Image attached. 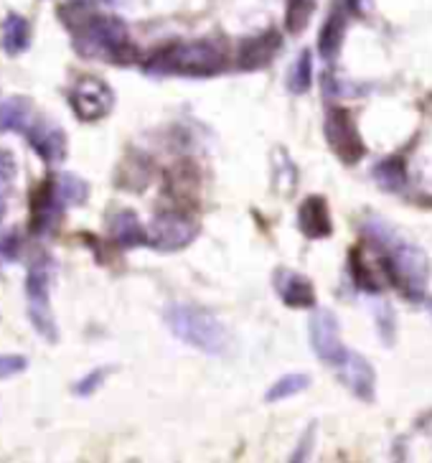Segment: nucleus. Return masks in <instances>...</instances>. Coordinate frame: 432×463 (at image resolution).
<instances>
[{
	"instance_id": "nucleus-22",
	"label": "nucleus",
	"mask_w": 432,
	"mask_h": 463,
	"mask_svg": "<svg viewBox=\"0 0 432 463\" xmlns=\"http://www.w3.org/2000/svg\"><path fill=\"white\" fill-rule=\"evenodd\" d=\"M343 33H346V21L343 15L333 14L325 21L324 33H321V54L325 59H333L341 52V43H343Z\"/></svg>"
},
{
	"instance_id": "nucleus-28",
	"label": "nucleus",
	"mask_w": 432,
	"mask_h": 463,
	"mask_svg": "<svg viewBox=\"0 0 432 463\" xmlns=\"http://www.w3.org/2000/svg\"><path fill=\"white\" fill-rule=\"evenodd\" d=\"M21 250H23L21 232L8 230L0 234V260H5V262H18V260H21Z\"/></svg>"
},
{
	"instance_id": "nucleus-30",
	"label": "nucleus",
	"mask_w": 432,
	"mask_h": 463,
	"mask_svg": "<svg viewBox=\"0 0 432 463\" xmlns=\"http://www.w3.org/2000/svg\"><path fill=\"white\" fill-rule=\"evenodd\" d=\"M28 369V359L21 354H0V380H11Z\"/></svg>"
},
{
	"instance_id": "nucleus-16",
	"label": "nucleus",
	"mask_w": 432,
	"mask_h": 463,
	"mask_svg": "<svg viewBox=\"0 0 432 463\" xmlns=\"http://www.w3.org/2000/svg\"><path fill=\"white\" fill-rule=\"evenodd\" d=\"M33 115V99L26 95H14L0 102V136L5 133H26Z\"/></svg>"
},
{
	"instance_id": "nucleus-29",
	"label": "nucleus",
	"mask_w": 432,
	"mask_h": 463,
	"mask_svg": "<svg viewBox=\"0 0 432 463\" xmlns=\"http://www.w3.org/2000/svg\"><path fill=\"white\" fill-rule=\"evenodd\" d=\"M308 18H311V3L308 0H293V5L287 11V28L293 33H300L303 26L308 24Z\"/></svg>"
},
{
	"instance_id": "nucleus-5",
	"label": "nucleus",
	"mask_w": 432,
	"mask_h": 463,
	"mask_svg": "<svg viewBox=\"0 0 432 463\" xmlns=\"http://www.w3.org/2000/svg\"><path fill=\"white\" fill-rule=\"evenodd\" d=\"M52 278H54V262L39 258L26 275V308L28 321L41 339L56 344L59 341V326H56L54 311H52Z\"/></svg>"
},
{
	"instance_id": "nucleus-4",
	"label": "nucleus",
	"mask_w": 432,
	"mask_h": 463,
	"mask_svg": "<svg viewBox=\"0 0 432 463\" xmlns=\"http://www.w3.org/2000/svg\"><path fill=\"white\" fill-rule=\"evenodd\" d=\"M165 321L174 336L206 354H224L230 346V334L214 314L189 303H174L165 311Z\"/></svg>"
},
{
	"instance_id": "nucleus-11",
	"label": "nucleus",
	"mask_w": 432,
	"mask_h": 463,
	"mask_svg": "<svg viewBox=\"0 0 432 463\" xmlns=\"http://www.w3.org/2000/svg\"><path fill=\"white\" fill-rule=\"evenodd\" d=\"M311 344L318 359L325 362V364H331V367H338L346 359L349 349L341 341V326H338V318L333 311H318V314L313 316Z\"/></svg>"
},
{
	"instance_id": "nucleus-26",
	"label": "nucleus",
	"mask_w": 432,
	"mask_h": 463,
	"mask_svg": "<svg viewBox=\"0 0 432 463\" xmlns=\"http://www.w3.org/2000/svg\"><path fill=\"white\" fill-rule=\"evenodd\" d=\"M109 372H112L109 367H99V369H92V372H87V374L74 384V395H80V397L95 395L97 390H99V387L105 384V380L109 377Z\"/></svg>"
},
{
	"instance_id": "nucleus-25",
	"label": "nucleus",
	"mask_w": 432,
	"mask_h": 463,
	"mask_svg": "<svg viewBox=\"0 0 432 463\" xmlns=\"http://www.w3.org/2000/svg\"><path fill=\"white\" fill-rule=\"evenodd\" d=\"M311 82H313L311 54H308V52H303L300 59L296 61L293 74H290V90H293L296 95H303V92H308V90H311Z\"/></svg>"
},
{
	"instance_id": "nucleus-19",
	"label": "nucleus",
	"mask_w": 432,
	"mask_h": 463,
	"mask_svg": "<svg viewBox=\"0 0 432 463\" xmlns=\"http://www.w3.org/2000/svg\"><path fill=\"white\" fill-rule=\"evenodd\" d=\"M54 184L59 196H61V202L67 206L87 204V199H89V184L84 178L64 171V174H54Z\"/></svg>"
},
{
	"instance_id": "nucleus-8",
	"label": "nucleus",
	"mask_w": 432,
	"mask_h": 463,
	"mask_svg": "<svg viewBox=\"0 0 432 463\" xmlns=\"http://www.w3.org/2000/svg\"><path fill=\"white\" fill-rule=\"evenodd\" d=\"M325 140L343 164H359L366 156L364 137L346 108H331L325 115Z\"/></svg>"
},
{
	"instance_id": "nucleus-1",
	"label": "nucleus",
	"mask_w": 432,
	"mask_h": 463,
	"mask_svg": "<svg viewBox=\"0 0 432 463\" xmlns=\"http://www.w3.org/2000/svg\"><path fill=\"white\" fill-rule=\"evenodd\" d=\"M364 232L366 237L377 245L379 262L384 268L387 280L397 290H402L407 298H422L425 296V286H427V278H430V262L422 255V250L405 242L390 224H384L377 217H371L366 222Z\"/></svg>"
},
{
	"instance_id": "nucleus-10",
	"label": "nucleus",
	"mask_w": 432,
	"mask_h": 463,
	"mask_svg": "<svg viewBox=\"0 0 432 463\" xmlns=\"http://www.w3.org/2000/svg\"><path fill=\"white\" fill-rule=\"evenodd\" d=\"M28 146L33 148V153L39 156L41 161L46 165H59L64 164L67 158V133L59 123H54L52 118H36L33 123L28 125L26 130Z\"/></svg>"
},
{
	"instance_id": "nucleus-9",
	"label": "nucleus",
	"mask_w": 432,
	"mask_h": 463,
	"mask_svg": "<svg viewBox=\"0 0 432 463\" xmlns=\"http://www.w3.org/2000/svg\"><path fill=\"white\" fill-rule=\"evenodd\" d=\"M64 209H67V204L61 202V196L56 191L54 176H49L31 191V232L36 237L54 234L59 222L64 217Z\"/></svg>"
},
{
	"instance_id": "nucleus-21",
	"label": "nucleus",
	"mask_w": 432,
	"mask_h": 463,
	"mask_svg": "<svg viewBox=\"0 0 432 463\" xmlns=\"http://www.w3.org/2000/svg\"><path fill=\"white\" fill-rule=\"evenodd\" d=\"M308 387H311V377L308 374L290 372V374H285V377H280V380L272 384L270 390H268V395H265V400L268 402H280V400H287V397L297 395V392H303Z\"/></svg>"
},
{
	"instance_id": "nucleus-17",
	"label": "nucleus",
	"mask_w": 432,
	"mask_h": 463,
	"mask_svg": "<svg viewBox=\"0 0 432 463\" xmlns=\"http://www.w3.org/2000/svg\"><path fill=\"white\" fill-rule=\"evenodd\" d=\"M0 42H3V52L8 56H21L28 52L31 46V26L23 15H8L3 21V33H0Z\"/></svg>"
},
{
	"instance_id": "nucleus-15",
	"label": "nucleus",
	"mask_w": 432,
	"mask_h": 463,
	"mask_svg": "<svg viewBox=\"0 0 432 463\" xmlns=\"http://www.w3.org/2000/svg\"><path fill=\"white\" fill-rule=\"evenodd\" d=\"M297 224H300V232H303L305 237H311V240H325V237H331L333 222H331L328 202H325L324 196L313 194V196H308V199L300 204Z\"/></svg>"
},
{
	"instance_id": "nucleus-20",
	"label": "nucleus",
	"mask_w": 432,
	"mask_h": 463,
	"mask_svg": "<svg viewBox=\"0 0 432 463\" xmlns=\"http://www.w3.org/2000/svg\"><path fill=\"white\" fill-rule=\"evenodd\" d=\"M272 165H275V171H272V181H275V189L280 191V194H293L297 184V171L296 164L290 161V156L285 153V150H275L272 153Z\"/></svg>"
},
{
	"instance_id": "nucleus-13",
	"label": "nucleus",
	"mask_w": 432,
	"mask_h": 463,
	"mask_svg": "<svg viewBox=\"0 0 432 463\" xmlns=\"http://www.w3.org/2000/svg\"><path fill=\"white\" fill-rule=\"evenodd\" d=\"M108 232L112 242L122 250H133V247L148 245V230L143 227V222L137 219L133 209H117L108 217Z\"/></svg>"
},
{
	"instance_id": "nucleus-18",
	"label": "nucleus",
	"mask_w": 432,
	"mask_h": 463,
	"mask_svg": "<svg viewBox=\"0 0 432 463\" xmlns=\"http://www.w3.org/2000/svg\"><path fill=\"white\" fill-rule=\"evenodd\" d=\"M280 49V36L277 33H265L255 42L244 43L242 56H239V67L242 69H262L272 56Z\"/></svg>"
},
{
	"instance_id": "nucleus-7",
	"label": "nucleus",
	"mask_w": 432,
	"mask_h": 463,
	"mask_svg": "<svg viewBox=\"0 0 432 463\" xmlns=\"http://www.w3.org/2000/svg\"><path fill=\"white\" fill-rule=\"evenodd\" d=\"M69 105H71V112L80 118L81 123H99L115 108V92L109 90V84L105 80L87 74V77H80L71 87Z\"/></svg>"
},
{
	"instance_id": "nucleus-3",
	"label": "nucleus",
	"mask_w": 432,
	"mask_h": 463,
	"mask_svg": "<svg viewBox=\"0 0 432 463\" xmlns=\"http://www.w3.org/2000/svg\"><path fill=\"white\" fill-rule=\"evenodd\" d=\"M227 67V49L214 42H193L168 46L146 61L148 74H178V77H211Z\"/></svg>"
},
{
	"instance_id": "nucleus-31",
	"label": "nucleus",
	"mask_w": 432,
	"mask_h": 463,
	"mask_svg": "<svg viewBox=\"0 0 432 463\" xmlns=\"http://www.w3.org/2000/svg\"><path fill=\"white\" fill-rule=\"evenodd\" d=\"M313 430H315V425H311V430H305V436H303V443L296 449V456H293V461H305L308 456H305V446L311 449V440H313Z\"/></svg>"
},
{
	"instance_id": "nucleus-27",
	"label": "nucleus",
	"mask_w": 432,
	"mask_h": 463,
	"mask_svg": "<svg viewBox=\"0 0 432 463\" xmlns=\"http://www.w3.org/2000/svg\"><path fill=\"white\" fill-rule=\"evenodd\" d=\"M15 176H18L15 158L8 150H0V199H8V194L14 189Z\"/></svg>"
},
{
	"instance_id": "nucleus-6",
	"label": "nucleus",
	"mask_w": 432,
	"mask_h": 463,
	"mask_svg": "<svg viewBox=\"0 0 432 463\" xmlns=\"http://www.w3.org/2000/svg\"><path fill=\"white\" fill-rule=\"evenodd\" d=\"M148 247L158 252H178L199 237V222L186 212H161L148 227Z\"/></svg>"
},
{
	"instance_id": "nucleus-14",
	"label": "nucleus",
	"mask_w": 432,
	"mask_h": 463,
	"mask_svg": "<svg viewBox=\"0 0 432 463\" xmlns=\"http://www.w3.org/2000/svg\"><path fill=\"white\" fill-rule=\"evenodd\" d=\"M275 290L290 308H313L315 306V290L313 283L305 275L296 273V270H277L275 273Z\"/></svg>"
},
{
	"instance_id": "nucleus-12",
	"label": "nucleus",
	"mask_w": 432,
	"mask_h": 463,
	"mask_svg": "<svg viewBox=\"0 0 432 463\" xmlns=\"http://www.w3.org/2000/svg\"><path fill=\"white\" fill-rule=\"evenodd\" d=\"M336 369L341 382H343L359 400H366V402L374 400L377 374H374V367L369 364V359H364L359 352H352V349H349L346 359H343Z\"/></svg>"
},
{
	"instance_id": "nucleus-32",
	"label": "nucleus",
	"mask_w": 432,
	"mask_h": 463,
	"mask_svg": "<svg viewBox=\"0 0 432 463\" xmlns=\"http://www.w3.org/2000/svg\"><path fill=\"white\" fill-rule=\"evenodd\" d=\"M5 209H8V199H0V222L5 217Z\"/></svg>"
},
{
	"instance_id": "nucleus-23",
	"label": "nucleus",
	"mask_w": 432,
	"mask_h": 463,
	"mask_svg": "<svg viewBox=\"0 0 432 463\" xmlns=\"http://www.w3.org/2000/svg\"><path fill=\"white\" fill-rule=\"evenodd\" d=\"M352 275H353V280H356V286L364 288V290H369V293H379L377 275H374L371 265H369V260L364 258V252H362L359 247H353V252H352Z\"/></svg>"
},
{
	"instance_id": "nucleus-2",
	"label": "nucleus",
	"mask_w": 432,
	"mask_h": 463,
	"mask_svg": "<svg viewBox=\"0 0 432 463\" xmlns=\"http://www.w3.org/2000/svg\"><path fill=\"white\" fill-rule=\"evenodd\" d=\"M71 14L61 15L67 28L74 33V49L87 59H109V61H130L133 49L127 42L125 24L109 15H99L81 8V5H69L61 8Z\"/></svg>"
},
{
	"instance_id": "nucleus-24",
	"label": "nucleus",
	"mask_w": 432,
	"mask_h": 463,
	"mask_svg": "<svg viewBox=\"0 0 432 463\" xmlns=\"http://www.w3.org/2000/svg\"><path fill=\"white\" fill-rule=\"evenodd\" d=\"M374 178L379 181V186L387 191H399L405 186L407 174L399 161H384L374 168Z\"/></svg>"
}]
</instances>
